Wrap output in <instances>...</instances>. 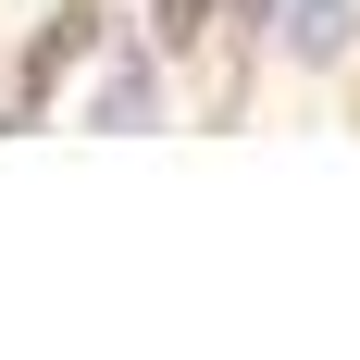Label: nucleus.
<instances>
[{
	"label": "nucleus",
	"mask_w": 360,
	"mask_h": 360,
	"mask_svg": "<svg viewBox=\"0 0 360 360\" xmlns=\"http://www.w3.org/2000/svg\"><path fill=\"white\" fill-rule=\"evenodd\" d=\"M298 50H311V63H335V50H348V0H298Z\"/></svg>",
	"instance_id": "obj_1"
},
{
	"label": "nucleus",
	"mask_w": 360,
	"mask_h": 360,
	"mask_svg": "<svg viewBox=\"0 0 360 360\" xmlns=\"http://www.w3.org/2000/svg\"><path fill=\"white\" fill-rule=\"evenodd\" d=\"M87 25H100V13H63V25L37 37V50H25V87H50V75H63V63H75V50H87Z\"/></svg>",
	"instance_id": "obj_2"
},
{
	"label": "nucleus",
	"mask_w": 360,
	"mask_h": 360,
	"mask_svg": "<svg viewBox=\"0 0 360 360\" xmlns=\"http://www.w3.org/2000/svg\"><path fill=\"white\" fill-rule=\"evenodd\" d=\"M199 13H212V0H162V50H186V37H199Z\"/></svg>",
	"instance_id": "obj_3"
}]
</instances>
